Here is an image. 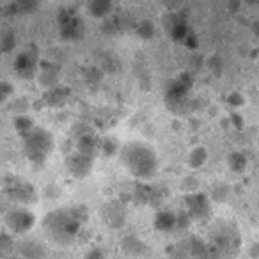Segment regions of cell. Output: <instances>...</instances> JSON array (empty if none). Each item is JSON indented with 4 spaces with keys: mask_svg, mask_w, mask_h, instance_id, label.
<instances>
[{
    "mask_svg": "<svg viewBox=\"0 0 259 259\" xmlns=\"http://www.w3.org/2000/svg\"><path fill=\"white\" fill-rule=\"evenodd\" d=\"M34 219L29 211H15L9 217V226L15 231H27L30 226H32Z\"/></svg>",
    "mask_w": 259,
    "mask_h": 259,
    "instance_id": "5b68a950",
    "label": "cell"
},
{
    "mask_svg": "<svg viewBox=\"0 0 259 259\" xmlns=\"http://www.w3.org/2000/svg\"><path fill=\"white\" fill-rule=\"evenodd\" d=\"M61 16L62 18L59 20V22H61L62 34H64L66 37H71V39L80 37V34H82V30H83L82 22H80V20L69 11H66V15H61Z\"/></svg>",
    "mask_w": 259,
    "mask_h": 259,
    "instance_id": "3957f363",
    "label": "cell"
},
{
    "mask_svg": "<svg viewBox=\"0 0 259 259\" xmlns=\"http://www.w3.org/2000/svg\"><path fill=\"white\" fill-rule=\"evenodd\" d=\"M36 4H37V0H16V6L22 8L23 11H29V9L36 8Z\"/></svg>",
    "mask_w": 259,
    "mask_h": 259,
    "instance_id": "ba28073f",
    "label": "cell"
},
{
    "mask_svg": "<svg viewBox=\"0 0 259 259\" xmlns=\"http://www.w3.org/2000/svg\"><path fill=\"white\" fill-rule=\"evenodd\" d=\"M89 8L94 16H105L110 11V0H91Z\"/></svg>",
    "mask_w": 259,
    "mask_h": 259,
    "instance_id": "52a82bcc",
    "label": "cell"
},
{
    "mask_svg": "<svg viewBox=\"0 0 259 259\" xmlns=\"http://www.w3.org/2000/svg\"><path fill=\"white\" fill-rule=\"evenodd\" d=\"M16 69L20 71V75L27 76V75H32L34 69H36V59L30 57L29 54H23L18 57L16 61Z\"/></svg>",
    "mask_w": 259,
    "mask_h": 259,
    "instance_id": "8992f818",
    "label": "cell"
},
{
    "mask_svg": "<svg viewBox=\"0 0 259 259\" xmlns=\"http://www.w3.org/2000/svg\"><path fill=\"white\" fill-rule=\"evenodd\" d=\"M68 167L75 176H85L91 170V156L83 155V153H76V155L68 158Z\"/></svg>",
    "mask_w": 259,
    "mask_h": 259,
    "instance_id": "277c9868",
    "label": "cell"
},
{
    "mask_svg": "<svg viewBox=\"0 0 259 259\" xmlns=\"http://www.w3.org/2000/svg\"><path fill=\"white\" fill-rule=\"evenodd\" d=\"M25 142H27L30 160H34V162H36V160H43L52 148V137L47 132L37 130V128H32L29 134L25 135Z\"/></svg>",
    "mask_w": 259,
    "mask_h": 259,
    "instance_id": "7a4b0ae2",
    "label": "cell"
},
{
    "mask_svg": "<svg viewBox=\"0 0 259 259\" xmlns=\"http://www.w3.org/2000/svg\"><path fill=\"white\" fill-rule=\"evenodd\" d=\"M124 163L139 178H149L156 170L155 153L141 144H130L124 149Z\"/></svg>",
    "mask_w": 259,
    "mask_h": 259,
    "instance_id": "6da1fadb",
    "label": "cell"
}]
</instances>
